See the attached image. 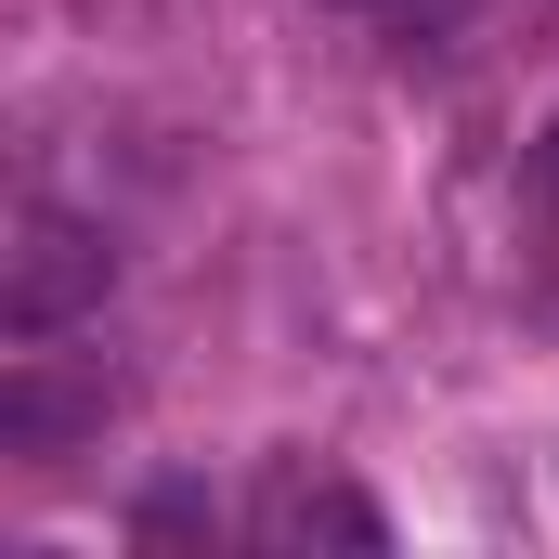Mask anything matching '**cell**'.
<instances>
[{
    "mask_svg": "<svg viewBox=\"0 0 559 559\" xmlns=\"http://www.w3.org/2000/svg\"><path fill=\"white\" fill-rule=\"evenodd\" d=\"M105 286H118L105 222H79V209H52V195L13 209V248H0V338H66L79 312H105Z\"/></svg>",
    "mask_w": 559,
    "mask_h": 559,
    "instance_id": "6da1fadb",
    "label": "cell"
},
{
    "mask_svg": "<svg viewBox=\"0 0 559 559\" xmlns=\"http://www.w3.org/2000/svg\"><path fill=\"white\" fill-rule=\"evenodd\" d=\"M248 534H261V547H286V559H299V547H352V559L391 547V521H378L338 468H274V481H261V508H248Z\"/></svg>",
    "mask_w": 559,
    "mask_h": 559,
    "instance_id": "7a4b0ae2",
    "label": "cell"
}]
</instances>
